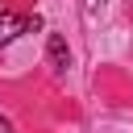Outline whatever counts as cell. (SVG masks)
<instances>
[{
  "label": "cell",
  "mask_w": 133,
  "mask_h": 133,
  "mask_svg": "<svg viewBox=\"0 0 133 133\" xmlns=\"http://www.w3.org/2000/svg\"><path fill=\"white\" fill-rule=\"evenodd\" d=\"M25 29H42V21L37 17H21V12H0V46H8Z\"/></svg>",
  "instance_id": "6da1fadb"
},
{
  "label": "cell",
  "mask_w": 133,
  "mask_h": 133,
  "mask_svg": "<svg viewBox=\"0 0 133 133\" xmlns=\"http://www.w3.org/2000/svg\"><path fill=\"white\" fill-rule=\"evenodd\" d=\"M0 133H12V125H8V121H0Z\"/></svg>",
  "instance_id": "3957f363"
},
{
  "label": "cell",
  "mask_w": 133,
  "mask_h": 133,
  "mask_svg": "<svg viewBox=\"0 0 133 133\" xmlns=\"http://www.w3.org/2000/svg\"><path fill=\"white\" fill-rule=\"evenodd\" d=\"M46 58H50V66H54V71H66V66H71V50H66V42H62L58 33H50Z\"/></svg>",
  "instance_id": "7a4b0ae2"
}]
</instances>
